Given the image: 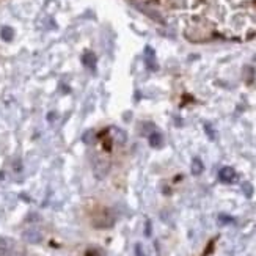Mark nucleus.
Here are the masks:
<instances>
[{
	"mask_svg": "<svg viewBox=\"0 0 256 256\" xmlns=\"http://www.w3.org/2000/svg\"><path fill=\"white\" fill-rule=\"evenodd\" d=\"M13 248V240L8 238H0V256H8Z\"/></svg>",
	"mask_w": 256,
	"mask_h": 256,
	"instance_id": "obj_3",
	"label": "nucleus"
},
{
	"mask_svg": "<svg viewBox=\"0 0 256 256\" xmlns=\"http://www.w3.org/2000/svg\"><path fill=\"white\" fill-rule=\"evenodd\" d=\"M107 172H108V164L107 162H99L98 166L94 168V173L98 174V178H104Z\"/></svg>",
	"mask_w": 256,
	"mask_h": 256,
	"instance_id": "obj_6",
	"label": "nucleus"
},
{
	"mask_svg": "<svg viewBox=\"0 0 256 256\" xmlns=\"http://www.w3.org/2000/svg\"><path fill=\"white\" fill-rule=\"evenodd\" d=\"M144 232H146V236H151V222H146V228H144Z\"/></svg>",
	"mask_w": 256,
	"mask_h": 256,
	"instance_id": "obj_12",
	"label": "nucleus"
},
{
	"mask_svg": "<svg viewBox=\"0 0 256 256\" xmlns=\"http://www.w3.org/2000/svg\"><path fill=\"white\" fill-rule=\"evenodd\" d=\"M146 52L150 54V57H148V60H146V63H148V66L151 70H156V63H154V52H152V49H146Z\"/></svg>",
	"mask_w": 256,
	"mask_h": 256,
	"instance_id": "obj_9",
	"label": "nucleus"
},
{
	"mask_svg": "<svg viewBox=\"0 0 256 256\" xmlns=\"http://www.w3.org/2000/svg\"><path fill=\"white\" fill-rule=\"evenodd\" d=\"M203 170H204V165H203L202 159L195 158V159L192 160V174L198 176V174H202V173H203Z\"/></svg>",
	"mask_w": 256,
	"mask_h": 256,
	"instance_id": "obj_4",
	"label": "nucleus"
},
{
	"mask_svg": "<svg viewBox=\"0 0 256 256\" xmlns=\"http://www.w3.org/2000/svg\"><path fill=\"white\" fill-rule=\"evenodd\" d=\"M22 238H24L26 242L28 244H40L42 240V234L41 231L35 230V228H30L27 231H24V234H22Z\"/></svg>",
	"mask_w": 256,
	"mask_h": 256,
	"instance_id": "obj_1",
	"label": "nucleus"
},
{
	"mask_svg": "<svg viewBox=\"0 0 256 256\" xmlns=\"http://www.w3.org/2000/svg\"><path fill=\"white\" fill-rule=\"evenodd\" d=\"M2 38H4V40H6V41H8V40H11V38H13V30L8 28V27H6V28H4V30H2Z\"/></svg>",
	"mask_w": 256,
	"mask_h": 256,
	"instance_id": "obj_10",
	"label": "nucleus"
},
{
	"mask_svg": "<svg viewBox=\"0 0 256 256\" xmlns=\"http://www.w3.org/2000/svg\"><path fill=\"white\" fill-rule=\"evenodd\" d=\"M218 178H220L222 182L230 184V182H232L236 180V172H234V168H231V166H224V168H222L220 173H218Z\"/></svg>",
	"mask_w": 256,
	"mask_h": 256,
	"instance_id": "obj_2",
	"label": "nucleus"
},
{
	"mask_svg": "<svg viewBox=\"0 0 256 256\" xmlns=\"http://www.w3.org/2000/svg\"><path fill=\"white\" fill-rule=\"evenodd\" d=\"M150 144L152 148H159L160 144H162V136L159 132H152L151 136H150Z\"/></svg>",
	"mask_w": 256,
	"mask_h": 256,
	"instance_id": "obj_5",
	"label": "nucleus"
},
{
	"mask_svg": "<svg viewBox=\"0 0 256 256\" xmlns=\"http://www.w3.org/2000/svg\"><path fill=\"white\" fill-rule=\"evenodd\" d=\"M136 256H146V253H144L142 244H137V246H136Z\"/></svg>",
	"mask_w": 256,
	"mask_h": 256,
	"instance_id": "obj_11",
	"label": "nucleus"
},
{
	"mask_svg": "<svg viewBox=\"0 0 256 256\" xmlns=\"http://www.w3.org/2000/svg\"><path fill=\"white\" fill-rule=\"evenodd\" d=\"M84 64L88 66V68H93V66L96 64V58H94V55L93 54H85L84 55V58H82Z\"/></svg>",
	"mask_w": 256,
	"mask_h": 256,
	"instance_id": "obj_7",
	"label": "nucleus"
},
{
	"mask_svg": "<svg viewBox=\"0 0 256 256\" xmlns=\"http://www.w3.org/2000/svg\"><path fill=\"white\" fill-rule=\"evenodd\" d=\"M242 190H244V194H246L247 198H252V195H253V186L250 182H244L242 184Z\"/></svg>",
	"mask_w": 256,
	"mask_h": 256,
	"instance_id": "obj_8",
	"label": "nucleus"
},
{
	"mask_svg": "<svg viewBox=\"0 0 256 256\" xmlns=\"http://www.w3.org/2000/svg\"><path fill=\"white\" fill-rule=\"evenodd\" d=\"M86 256H99V254H98L94 250H92V252H88V253H86Z\"/></svg>",
	"mask_w": 256,
	"mask_h": 256,
	"instance_id": "obj_13",
	"label": "nucleus"
}]
</instances>
